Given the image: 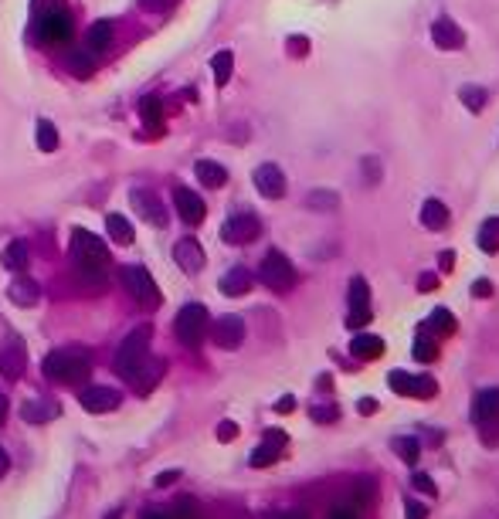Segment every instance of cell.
Returning <instances> with one entry per match:
<instances>
[{
	"mask_svg": "<svg viewBox=\"0 0 499 519\" xmlns=\"http://www.w3.org/2000/svg\"><path fill=\"white\" fill-rule=\"evenodd\" d=\"M116 370L126 383H133L140 394H150L160 377H163V360H156L150 353V326H140L126 336L119 343V353H116Z\"/></svg>",
	"mask_w": 499,
	"mask_h": 519,
	"instance_id": "6da1fadb",
	"label": "cell"
},
{
	"mask_svg": "<svg viewBox=\"0 0 499 519\" xmlns=\"http://www.w3.org/2000/svg\"><path fill=\"white\" fill-rule=\"evenodd\" d=\"M72 265H75V275L85 285H102L106 272H109V248H106V241H99L92 231L78 228L72 234Z\"/></svg>",
	"mask_w": 499,
	"mask_h": 519,
	"instance_id": "7a4b0ae2",
	"label": "cell"
},
{
	"mask_svg": "<svg viewBox=\"0 0 499 519\" xmlns=\"http://www.w3.org/2000/svg\"><path fill=\"white\" fill-rule=\"evenodd\" d=\"M45 377L51 383H82L89 373H92V364H89V356L85 353H75V350H55L45 356Z\"/></svg>",
	"mask_w": 499,
	"mask_h": 519,
	"instance_id": "3957f363",
	"label": "cell"
},
{
	"mask_svg": "<svg viewBox=\"0 0 499 519\" xmlns=\"http://www.w3.org/2000/svg\"><path fill=\"white\" fill-rule=\"evenodd\" d=\"M173 329H177V339H180L184 346H201L204 336H207V329H211L207 309H204L201 302H187L180 312H177Z\"/></svg>",
	"mask_w": 499,
	"mask_h": 519,
	"instance_id": "277c9868",
	"label": "cell"
},
{
	"mask_svg": "<svg viewBox=\"0 0 499 519\" xmlns=\"http://www.w3.org/2000/svg\"><path fill=\"white\" fill-rule=\"evenodd\" d=\"M123 285H126V292L143 305V309H156V305L163 302V299H160V289H156V282H153V275L146 272L143 265H126L123 268Z\"/></svg>",
	"mask_w": 499,
	"mask_h": 519,
	"instance_id": "5b68a950",
	"label": "cell"
},
{
	"mask_svg": "<svg viewBox=\"0 0 499 519\" xmlns=\"http://www.w3.org/2000/svg\"><path fill=\"white\" fill-rule=\"evenodd\" d=\"M258 278H262L272 292H289L292 285H296V265L285 258L282 251H268L265 258H262Z\"/></svg>",
	"mask_w": 499,
	"mask_h": 519,
	"instance_id": "8992f818",
	"label": "cell"
},
{
	"mask_svg": "<svg viewBox=\"0 0 499 519\" xmlns=\"http://www.w3.org/2000/svg\"><path fill=\"white\" fill-rule=\"evenodd\" d=\"M72 34H75L72 17L65 14L62 7H48L45 14H41V21H38V38H41L45 45H68Z\"/></svg>",
	"mask_w": 499,
	"mask_h": 519,
	"instance_id": "52a82bcc",
	"label": "cell"
},
{
	"mask_svg": "<svg viewBox=\"0 0 499 519\" xmlns=\"http://www.w3.org/2000/svg\"><path fill=\"white\" fill-rule=\"evenodd\" d=\"M258 234H262V224H258V217H255V214H231V217L224 221V228H221V241H228V244H251Z\"/></svg>",
	"mask_w": 499,
	"mask_h": 519,
	"instance_id": "ba28073f",
	"label": "cell"
},
{
	"mask_svg": "<svg viewBox=\"0 0 499 519\" xmlns=\"http://www.w3.org/2000/svg\"><path fill=\"white\" fill-rule=\"evenodd\" d=\"M129 200H133V207L140 211V217L150 224V228H167V204L156 197L153 190L140 187V190L129 194Z\"/></svg>",
	"mask_w": 499,
	"mask_h": 519,
	"instance_id": "9c48e42d",
	"label": "cell"
},
{
	"mask_svg": "<svg viewBox=\"0 0 499 519\" xmlns=\"http://www.w3.org/2000/svg\"><path fill=\"white\" fill-rule=\"evenodd\" d=\"M78 404L85 408L89 414H106V411H116L119 404H123V394L116 390V387H85L82 394H78Z\"/></svg>",
	"mask_w": 499,
	"mask_h": 519,
	"instance_id": "30bf717a",
	"label": "cell"
},
{
	"mask_svg": "<svg viewBox=\"0 0 499 519\" xmlns=\"http://www.w3.org/2000/svg\"><path fill=\"white\" fill-rule=\"evenodd\" d=\"M24 366H28V350H24V343L11 336L4 346H0V373L7 377V381H21L24 377Z\"/></svg>",
	"mask_w": 499,
	"mask_h": 519,
	"instance_id": "8fae6325",
	"label": "cell"
},
{
	"mask_svg": "<svg viewBox=\"0 0 499 519\" xmlns=\"http://www.w3.org/2000/svg\"><path fill=\"white\" fill-rule=\"evenodd\" d=\"M211 339L218 343L221 350H238L241 339H245V319L241 316H221L214 326H211Z\"/></svg>",
	"mask_w": 499,
	"mask_h": 519,
	"instance_id": "7c38bea8",
	"label": "cell"
},
{
	"mask_svg": "<svg viewBox=\"0 0 499 519\" xmlns=\"http://www.w3.org/2000/svg\"><path fill=\"white\" fill-rule=\"evenodd\" d=\"M173 204H177V214H180V221L184 224H201L204 221V214H207V207H204V200L190 190V187H177L173 190Z\"/></svg>",
	"mask_w": 499,
	"mask_h": 519,
	"instance_id": "4fadbf2b",
	"label": "cell"
},
{
	"mask_svg": "<svg viewBox=\"0 0 499 519\" xmlns=\"http://www.w3.org/2000/svg\"><path fill=\"white\" fill-rule=\"evenodd\" d=\"M255 177V187H258V194L268 200H279L285 194V173H282L275 163H262V167L251 173Z\"/></svg>",
	"mask_w": 499,
	"mask_h": 519,
	"instance_id": "5bb4252c",
	"label": "cell"
},
{
	"mask_svg": "<svg viewBox=\"0 0 499 519\" xmlns=\"http://www.w3.org/2000/svg\"><path fill=\"white\" fill-rule=\"evenodd\" d=\"M472 421L479 427L499 425V387H489V390L476 394V400H472Z\"/></svg>",
	"mask_w": 499,
	"mask_h": 519,
	"instance_id": "9a60e30c",
	"label": "cell"
},
{
	"mask_svg": "<svg viewBox=\"0 0 499 519\" xmlns=\"http://www.w3.org/2000/svg\"><path fill=\"white\" fill-rule=\"evenodd\" d=\"M173 258H177V265L187 275H197L204 268V261H207L201 241H194V238H180V241L173 244Z\"/></svg>",
	"mask_w": 499,
	"mask_h": 519,
	"instance_id": "2e32d148",
	"label": "cell"
},
{
	"mask_svg": "<svg viewBox=\"0 0 499 519\" xmlns=\"http://www.w3.org/2000/svg\"><path fill=\"white\" fill-rule=\"evenodd\" d=\"M432 41H435L442 51H455V48L466 45V34H462V28L455 24L452 17H438L435 24H432Z\"/></svg>",
	"mask_w": 499,
	"mask_h": 519,
	"instance_id": "e0dca14e",
	"label": "cell"
},
{
	"mask_svg": "<svg viewBox=\"0 0 499 519\" xmlns=\"http://www.w3.org/2000/svg\"><path fill=\"white\" fill-rule=\"evenodd\" d=\"M62 414V408L55 404V400H48V397H34V400H24L21 404V417L28 421V425H48V421H55Z\"/></svg>",
	"mask_w": 499,
	"mask_h": 519,
	"instance_id": "ac0fdd59",
	"label": "cell"
},
{
	"mask_svg": "<svg viewBox=\"0 0 499 519\" xmlns=\"http://www.w3.org/2000/svg\"><path fill=\"white\" fill-rule=\"evenodd\" d=\"M7 295H11V302H14V305H21V309H31V305L41 299V285H38L34 278H28V275L21 272L14 282H11Z\"/></svg>",
	"mask_w": 499,
	"mask_h": 519,
	"instance_id": "d6986e66",
	"label": "cell"
},
{
	"mask_svg": "<svg viewBox=\"0 0 499 519\" xmlns=\"http://www.w3.org/2000/svg\"><path fill=\"white\" fill-rule=\"evenodd\" d=\"M140 119H143V126H146L150 136H160V133H163V119H167V116H163V102H160L156 95H146L140 102Z\"/></svg>",
	"mask_w": 499,
	"mask_h": 519,
	"instance_id": "ffe728a7",
	"label": "cell"
},
{
	"mask_svg": "<svg viewBox=\"0 0 499 519\" xmlns=\"http://www.w3.org/2000/svg\"><path fill=\"white\" fill-rule=\"evenodd\" d=\"M28 261H31V244L24 241V238H14V241L4 248V268H7V272L21 275L28 268Z\"/></svg>",
	"mask_w": 499,
	"mask_h": 519,
	"instance_id": "44dd1931",
	"label": "cell"
},
{
	"mask_svg": "<svg viewBox=\"0 0 499 519\" xmlns=\"http://www.w3.org/2000/svg\"><path fill=\"white\" fill-rule=\"evenodd\" d=\"M248 289H251V272H248V268H241V265L228 268L224 278H221V292H224V295H231V299H238V295H248Z\"/></svg>",
	"mask_w": 499,
	"mask_h": 519,
	"instance_id": "7402d4cb",
	"label": "cell"
},
{
	"mask_svg": "<svg viewBox=\"0 0 499 519\" xmlns=\"http://www.w3.org/2000/svg\"><path fill=\"white\" fill-rule=\"evenodd\" d=\"M112 38H116V28H112V21H95L89 34H85V48L99 55V51H109L112 48Z\"/></svg>",
	"mask_w": 499,
	"mask_h": 519,
	"instance_id": "603a6c76",
	"label": "cell"
},
{
	"mask_svg": "<svg viewBox=\"0 0 499 519\" xmlns=\"http://www.w3.org/2000/svg\"><path fill=\"white\" fill-rule=\"evenodd\" d=\"M350 353H353L357 360H377V356L384 353V339L374 333H357L350 339Z\"/></svg>",
	"mask_w": 499,
	"mask_h": 519,
	"instance_id": "cb8c5ba5",
	"label": "cell"
},
{
	"mask_svg": "<svg viewBox=\"0 0 499 519\" xmlns=\"http://www.w3.org/2000/svg\"><path fill=\"white\" fill-rule=\"evenodd\" d=\"M449 207L442 204V200H435V197H428L424 200V207H422V224L428 231H445L449 228Z\"/></svg>",
	"mask_w": 499,
	"mask_h": 519,
	"instance_id": "d4e9b609",
	"label": "cell"
},
{
	"mask_svg": "<svg viewBox=\"0 0 499 519\" xmlns=\"http://www.w3.org/2000/svg\"><path fill=\"white\" fill-rule=\"evenodd\" d=\"M194 173H197V180H201L204 187H211V190H218V187L228 183V170L221 167V163H214V160H197Z\"/></svg>",
	"mask_w": 499,
	"mask_h": 519,
	"instance_id": "484cf974",
	"label": "cell"
},
{
	"mask_svg": "<svg viewBox=\"0 0 499 519\" xmlns=\"http://www.w3.org/2000/svg\"><path fill=\"white\" fill-rule=\"evenodd\" d=\"M106 231H109V238L116 244H133V238H136L133 224L126 221L123 214H109V217H106Z\"/></svg>",
	"mask_w": 499,
	"mask_h": 519,
	"instance_id": "4316f807",
	"label": "cell"
},
{
	"mask_svg": "<svg viewBox=\"0 0 499 519\" xmlns=\"http://www.w3.org/2000/svg\"><path fill=\"white\" fill-rule=\"evenodd\" d=\"M231 68H234V55L228 48L211 58V72H214V85H218V89H224V85L231 82Z\"/></svg>",
	"mask_w": 499,
	"mask_h": 519,
	"instance_id": "83f0119b",
	"label": "cell"
},
{
	"mask_svg": "<svg viewBox=\"0 0 499 519\" xmlns=\"http://www.w3.org/2000/svg\"><path fill=\"white\" fill-rule=\"evenodd\" d=\"M68 72L78 78H89L95 72V55L89 51V48H78V51H72L68 55Z\"/></svg>",
	"mask_w": 499,
	"mask_h": 519,
	"instance_id": "f1b7e54d",
	"label": "cell"
},
{
	"mask_svg": "<svg viewBox=\"0 0 499 519\" xmlns=\"http://www.w3.org/2000/svg\"><path fill=\"white\" fill-rule=\"evenodd\" d=\"M479 248H483L486 255H496L499 251V217H489V221H483V228H479Z\"/></svg>",
	"mask_w": 499,
	"mask_h": 519,
	"instance_id": "f546056e",
	"label": "cell"
},
{
	"mask_svg": "<svg viewBox=\"0 0 499 519\" xmlns=\"http://www.w3.org/2000/svg\"><path fill=\"white\" fill-rule=\"evenodd\" d=\"M346 299H350V309H367V305H371V285H367V278L353 275V278H350V292H346Z\"/></svg>",
	"mask_w": 499,
	"mask_h": 519,
	"instance_id": "4dcf8cb0",
	"label": "cell"
},
{
	"mask_svg": "<svg viewBox=\"0 0 499 519\" xmlns=\"http://www.w3.org/2000/svg\"><path fill=\"white\" fill-rule=\"evenodd\" d=\"M279 452H282V444H275V442H262L255 452H251V469H268L275 458H279Z\"/></svg>",
	"mask_w": 499,
	"mask_h": 519,
	"instance_id": "1f68e13d",
	"label": "cell"
},
{
	"mask_svg": "<svg viewBox=\"0 0 499 519\" xmlns=\"http://www.w3.org/2000/svg\"><path fill=\"white\" fill-rule=\"evenodd\" d=\"M390 448H394V455L401 458V461H407V465H415L418 455H422V444H418V438H394Z\"/></svg>",
	"mask_w": 499,
	"mask_h": 519,
	"instance_id": "d6a6232c",
	"label": "cell"
},
{
	"mask_svg": "<svg viewBox=\"0 0 499 519\" xmlns=\"http://www.w3.org/2000/svg\"><path fill=\"white\" fill-rule=\"evenodd\" d=\"M459 99H462V106L468 109V112H483L486 109V89H479V85H462L459 89Z\"/></svg>",
	"mask_w": 499,
	"mask_h": 519,
	"instance_id": "836d02e7",
	"label": "cell"
},
{
	"mask_svg": "<svg viewBox=\"0 0 499 519\" xmlns=\"http://www.w3.org/2000/svg\"><path fill=\"white\" fill-rule=\"evenodd\" d=\"M428 326H432L438 336H452L455 329H459V322H455V316L449 312V309H435L432 319H428Z\"/></svg>",
	"mask_w": 499,
	"mask_h": 519,
	"instance_id": "e575fe53",
	"label": "cell"
},
{
	"mask_svg": "<svg viewBox=\"0 0 499 519\" xmlns=\"http://www.w3.org/2000/svg\"><path fill=\"white\" fill-rule=\"evenodd\" d=\"M435 356H438L435 339L428 333H418V339H415V360H418V364H432Z\"/></svg>",
	"mask_w": 499,
	"mask_h": 519,
	"instance_id": "d590c367",
	"label": "cell"
},
{
	"mask_svg": "<svg viewBox=\"0 0 499 519\" xmlns=\"http://www.w3.org/2000/svg\"><path fill=\"white\" fill-rule=\"evenodd\" d=\"M438 394V383L428 377V373H415L411 377V397H422V400H428V397Z\"/></svg>",
	"mask_w": 499,
	"mask_h": 519,
	"instance_id": "8d00e7d4",
	"label": "cell"
},
{
	"mask_svg": "<svg viewBox=\"0 0 499 519\" xmlns=\"http://www.w3.org/2000/svg\"><path fill=\"white\" fill-rule=\"evenodd\" d=\"M38 146H41L45 153H55V150H58V129H55V126H51L48 119L38 122Z\"/></svg>",
	"mask_w": 499,
	"mask_h": 519,
	"instance_id": "74e56055",
	"label": "cell"
},
{
	"mask_svg": "<svg viewBox=\"0 0 499 519\" xmlns=\"http://www.w3.org/2000/svg\"><path fill=\"white\" fill-rule=\"evenodd\" d=\"M336 204H340V197H336L333 190H312L309 194L312 211H336Z\"/></svg>",
	"mask_w": 499,
	"mask_h": 519,
	"instance_id": "f35d334b",
	"label": "cell"
},
{
	"mask_svg": "<svg viewBox=\"0 0 499 519\" xmlns=\"http://www.w3.org/2000/svg\"><path fill=\"white\" fill-rule=\"evenodd\" d=\"M411 377H415V373H405V370H390V373H388L390 390H394V394H401V397H411Z\"/></svg>",
	"mask_w": 499,
	"mask_h": 519,
	"instance_id": "ab89813d",
	"label": "cell"
},
{
	"mask_svg": "<svg viewBox=\"0 0 499 519\" xmlns=\"http://www.w3.org/2000/svg\"><path fill=\"white\" fill-rule=\"evenodd\" d=\"M329 519H360V503H336L329 509Z\"/></svg>",
	"mask_w": 499,
	"mask_h": 519,
	"instance_id": "60d3db41",
	"label": "cell"
},
{
	"mask_svg": "<svg viewBox=\"0 0 499 519\" xmlns=\"http://www.w3.org/2000/svg\"><path fill=\"white\" fill-rule=\"evenodd\" d=\"M371 316H374V312H371V305H367V309H350L346 326H350V329H360V326H367V322H371Z\"/></svg>",
	"mask_w": 499,
	"mask_h": 519,
	"instance_id": "b9f144b4",
	"label": "cell"
},
{
	"mask_svg": "<svg viewBox=\"0 0 499 519\" xmlns=\"http://www.w3.org/2000/svg\"><path fill=\"white\" fill-rule=\"evenodd\" d=\"M363 170H367V173H363V180H367V183H377V180H380V160L367 156V160H363Z\"/></svg>",
	"mask_w": 499,
	"mask_h": 519,
	"instance_id": "7bdbcfd3",
	"label": "cell"
},
{
	"mask_svg": "<svg viewBox=\"0 0 499 519\" xmlns=\"http://www.w3.org/2000/svg\"><path fill=\"white\" fill-rule=\"evenodd\" d=\"M411 486L418 488V492H428V496H435V482H432V475L415 472V479H411Z\"/></svg>",
	"mask_w": 499,
	"mask_h": 519,
	"instance_id": "ee69618b",
	"label": "cell"
},
{
	"mask_svg": "<svg viewBox=\"0 0 499 519\" xmlns=\"http://www.w3.org/2000/svg\"><path fill=\"white\" fill-rule=\"evenodd\" d=\"M238 438V425L234 421H221L218 425V442H234Z\"/></svg>",
	"mask_w": 499,
	"mask_h": 519,
	"instance_id": "f6af8a7d",
	"label": "cell"
},
{
	"mask_svg": "<svg viewBox=\"0 0 499 519\" xmlns=\"http://www.w3.org/2000/svg\"><path fill=\"white\" fill-rule=\"evenodd\" d=\"M309 51V41L302 38V34H296V38H289V55H296V58H302Z\"/></svg>",
	"mask_w": 499,
	"mask_h": 519,
	"instance_id": "bcb514c9",
	"label": "cell"
},
{
	"mask_svg": "<svg viewBox=\"0 0 499 519\" xmlns=\"http://www.w3.org/2000/svg\"><path fill=\"white\" fill-rule=\"evenodd\" d=\"M405 516L407 519H428V509L422 503H415V499H407L405 503Z\"/></svg>",
	"mask_w": 499,
	"mask_h": 519,
	"instance_id": "7dc6e473",
	"label": "cell"
},
{
	"mask_svg": "<svg viewBox=\"0 0 499 519\" xmlns=\"http://www.w3.org/2000/svg\"><path fill=\"white\" fill-rule=\"evenodd\" d=\"M312 421H319V425L336 421V408H333V404H329V408H312Z\"/></svg>",
	"mask_w": 499,
	"mask_h": 519,
	"instance_id": "c3c4849f",
	"label": "cell"
},
{
	"mask_svg": "<svg viewBox=\"0 0 499 519\" xmlns=\"http://www.w3.org/2000/svg\"><path fill=\"white\" fill-rule=\"evenodd\" d=\"M472 295H476V299L493 295V282H489V278H476V282H472Z\"/></svg>",
	"mask_w": 499,
	"mask_h": 519,
	"instance_id": "681fc988",
	"label": "cell"
},
{
	"mask_svg": "<svg viewBox=\"0 0 499 519\" xmlns=\"http://www.w3.org/2000/svg\"><path fill=\"white\" fill-rule=\"evenodd\" d=\"M143 11H153V14H160V11H167V7H173V0H140Z\"/></svg>",
	"mask_w": 499,
	"mask_h": 519,
	"instance_id": "f907efd6",
	"label": "cell"
},
{
	"mask_svg": "<svg viewBox=\"0 0 499 519\" xmlns=\"http://www.w3.org/2000/svg\"><path fill=\"white\" fill-rule=\"evenodd\" d=\"M418 289H422V292H432V289H438V275L424 272L422 278H418Z\"/></svg>",
	"mask_w": 499,
	"mask_h": 519,
	"instance_id": "816d5d0a",
	"label": "cell"
},
{
	"mask_svg": "<svg viewBox=\"0 0 499 519\" xmlns=\"http://www.w3.org/2000/svg\"><path fill=\"white\" fill-rule=\"evenodd\" d=\"M268 519H309V513L306 509H285V513H275V516Z\"/></svg>",
	"mask_w": 499,
	"mask_h": 519,
	"instance_id": "f5cc1de1",
	"label": "cell"
},
{
	"mask_svg": "<svg viewBox=\"0 0 499 519\" xmlns=\"http://www.w3.org/2000/svg\"><path fill=\"white\" fill-rule=\"evenodd\" d=\"M357 411H360V414H374V411H377V400H374V397H360Z\"/></svg>",
	"mask_w": 499,
	"mask_h": 519,
	"instance_id": "db71d44e",
	"label": "cell"
},
{
	"mask_svg": "<svg viewBox=\"0 0 499 519\" xmlns=\"http://www.w3.org/2000/svg\"><path fill=\"white\" fill-rule=\"evenodd\" d=\"M177 479H180L177 469H170V472H160V475H156V486H170V482H177Z\"/></svg>",
	"mask_w": 499,
	"mask_h": 519,
	"instance_id": "11a10c76",
	"label": "cell"
},
{
	"mask_svg": "<svg viewBox=\"0 0 499 519\" xmlns=\"http://www.w3.org/2000/svg\"><path fill=\"white\" fill-rule=\"evenodd\" d=\"M292 408H296V397H289V394H285L279 404H275V411H279V414H289Z\"/></svg>",
	"mask_w": 499,
	"mask_h": 519,
	"instance_id": "9f6ffc18",
	"label": "cell"
},
{
	"mask_svg": "<svg viewBox=\"0 0 499 519\" xmlns=\"http://www.w3.org/2000/svg\"><path fill=\"white\" fill-rule=\"evenodd\" d=\"M438 265H442V272H452V265H455V251H442V258H438Z\"/></svg>",
	"mask_w": 499,
	"mask_h": 519,
	"instance_id": "6f0895ef",
	"label": "cell"
},
{
	"mask_svg": "<svg viewBox=\"0 0 499 519\" xmlns=\"http://www.w3.org/2000/svg\"><path fill=\"white\" fill-rule=\"evenodd\" d=\"M7 469H11V455H7V452L0 448V479L7 475Z\"/></svg>",
	"mask_w": 499,
	"mask_h": 519,
	"instance_id": "680465c9",
	"label": "cell"
},
{
	"mask_svg": "<svg viewBox=\"0 0 499 519\" xmlns=\"http://www.w3.org/2000/svg\"><path fill=\"white\" fill-rule=\"evenodd\" d=\"M7 421V397H0V425Z\"/></svg>",
	"mask_w": 499,
	"mask_h": 519,
	"instance_id": "91938a15",
	"label": "cell"
},
{
	"mask_svg": "<svg viewBox=\"0 0 499 519\" xmlns=\"http://www.w3.org/2000/svg\"><path fill=\"white\" fill-rule=\"evenodd\" d=\"M143 519H173V516H167V513H156V509H153V513H146Z\"/></svg>",
	"mask_w": 499,
	"mask_h": 519,
	"instance_id": "94428289",
	"label": "cell"
},
{
	"mask_svg": "<svg viewBox=\"0 0 499 519\" xmlns=\"http://www.w3.org/2000/svg\"><path fill=\"white\" fill-rule=\"evenodd\" d=\"M106 519H123V509H112V513H106Z\"/></svg>",
	"mask_w": 499,
	"mask_h": 519,
	"instance_id": "6125c7cd",
	"label": "cell"
}]
</instances>
